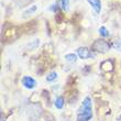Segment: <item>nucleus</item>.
Masks as SVG:
<instances>
[{"instance_id": "1", "label": "nucleus", "mask_w": 121, "mask_h": 121, "mask_svg": "<svg viewBox=\"0 0 121 121\" xmlns=\"http://www.w3.org/2000/svg\"><path fill=\"white\" fill-rule=\"evenodd\" d=\"M92 117V106L91 99L89 97L83 100V104L80 106L79 110L77 112V121H89Z\"/></svg>"}, {"instance_id": "2", "label": "nucleus", "mask_w": 121, "mask_h": 121, "mask_svg": "<svg viewBox=\"0 0 121 121\" xmlns=\"http://www.w3.org/2000/svg\"><path fill=\"white\" fill-rule=\"evenodd\" d=\"M77 54H78V56H79L82 60H87V58H94L95 57V54L92 53L91 51H90L89 48H77Z\"/></svg>"}, {"instance_id": "3", "label": "nucleus", "mask_w": 121, "mask_h": 121, "mask_svg": "<svg viewBox=\"0 0 121 121\" xmlns=\"http://www.w3.org/2000/svg\"><path fill=\"white\" fill-rule=\"evenodd\" d=\"M21 83H22L23 87L26 89H33L36 86V80L31 76H23L21 79Z\"/></svg>"}, {"instance_id": "4", "label": "nucleus", "mask_w": 121, "mask_h": 121, "mask_svg": "<svg viewBox=\"0 0 121 121\" xmlns=\"http://www.w3.org/2000/svg\"><path fill=\"white\" fill-rule=\"evenodd\" d=\"M92 48L95 51L104 53V52H107L109 50V44L106 41H104V40H98V41L95 42V44L92 45Z\"/></svg>"}, {"instance_id": "5", "label": "nucleus", "mask_w": 121, "mask_h": 121, "mask_svg": "<svg viewBox=\"0 0 121 121\" xmlns=\"http://www.w3.org/2000/svg\"><path fill=\"white\" fill-rule=\"evenodd\" d=\"M87 2L89 3L91 8L95 10L97 13L101 11V1L100 0H87Z\"/></svg>"}, {"instance_id": "6", "label": "nucleus", "mask_w": 121, "mask_h": 121, "mask_svg": "<svg viewBox=\"0 0 121 121\" xmlns=\"http://www.w3.org/2000/svg\"><path fill=\"white\" fill-rule=\"evenodd\" d=\"M54 105H55V107H56L57 109H62V108H63V107H64V98L62 97V96L56 97Z\"/></svg>"}, {"instance_id": "7", "label": "nucleus", "mask_w": 121, "mask_h": 121, "mask_svg": "<svg viewBox=\"0 0 121 121\" xmlns=\"http://www.w3.org/2000/svg\"><path fill=\"white\" fill-rule=\"evenodd\" d=\"M65 60L69 63H75L77 60V55L74 54V53H69V54H66L65 55Z\"/></svg>"}, {"instance_id": "8", "label": "nucleus", "mask_w": 121, "mask_h": 121, "mask_svg": "<svg viewBox=\"0 0 121 121\" xmlns=\"http://www.w3.org/2000/svg\"><path fill=\"white\" fill-rule=\"evenodd\" d=\"M98 32H99V34L101 35V36H104V38H107V36L110 35V32L107 30L106 26H100V28L98 29Z\"/></svg>"}, {"instance_id": "9", "label": "nucleus", "mask_w": 121, "mask_h": 121, "mask_svg": "<svg viewBox=\"0 0 121 121\" xmlns=\"http://www.w3.org/2000/svg\"><path fill=\"white\" fill-rule=\"evenodd\" d=\"M57 76L58 75L56 72H51V73L46 76V82H53V80H55L57 78Z\"/></svg>"}, {"instance_id": "10", "label": "nucleus", "mask_w": 121, "mask_h": 121, "mask_svg": "<svg viewBox=\"0 0 121 121\" xmlns=\"http://www.w3.org/2000/svg\"><path fill=\"white\" fill-rule=\"evenodd\" d=\"M60 8L66 11V10H68V7H69V0H60Z\"/></svg>"}, {"instance_id": "11", "label": "nucleus", "mask_w": 121, "mask_h": 121, "mask_svg": "<svg viewBox=\"0 0 121 121\" xmlns=\"http://www.w3.org/2000/svg\"><path fill=\"white\" fill-rule=\"evenodd\" d=\"M36 11V6H32L31 7V9H28L26 11H24L23 12V18H26V17H28V16H30V14H32L33 12H35Z\"/></svg>"}, {"instance_id": "12", "label": "nucleus", "mask_w": 121, "mask_h": 121, "mask_svg": "<svg viewBox=\"0 0 121 121\" xmlns=\"http://www.w3.org/2000/svg\"><path fill=\"white\" fill-rule=\"evenodd\" d=\"M1 121H4V120H3V119H1Z\"/></svg>"}]
</instances>
